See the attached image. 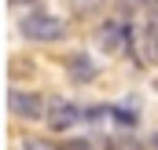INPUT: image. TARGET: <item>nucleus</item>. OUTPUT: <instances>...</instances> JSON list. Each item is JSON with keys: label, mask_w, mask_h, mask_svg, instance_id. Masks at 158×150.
I'll use <instances>...</instances> for the list:
<instances>
[{"label": "nucleus", "mask_w": 158, "mask_h": 150, "mask_svg": "<svg viewBox=\"0 0 158 150\" xmlns=\"http://www.w3.org/2000/svg\"><path fill=\"white\" fill-rule=\"evenodd\" d=\"M19 30H22V37L30 40H59L66 33V22L63 18H55V15H48V11H30V15H22V22H19Z\"/></svg>", "instance_id": "1"}, {"label": "nucleus", "mask_w": 158, "mask_h": 150, "mask_svg": "<svg viewBox=\"0 0 158 150\" xmlns=\"http://www.w3.org/2000/svg\"><path fill=\"white\" fill-rule=\"evenodd\" d=\"M7 106H11L15 117H22V121H37V117H44V99H40L37 92L11 88V92H7Z\"/></svg>", "instance_id": "2"}, {"label": "nucleus", "mask_w": 158, "mask_h": 150, "mask_svg": "<svg viewBox=\"0 0 158 150\" xmlns=\"http://www.w3.org/2000/svg\"><path fill=\"white\" fill-rule=\"evenodd\" d=\"M63 66H66V73H70L74 84H88V81L99 77V66H96V59H92L88 51H70Z\"/></svg>", "instance_id": "3"}, {"label": "nucleus", "mask_w": 158, "mask_h": 150, "mask_svg": "<svg viewBox=\"0 0 158 150\" xmlns=\"http://www.w3.org/2000/svg\"><path fill=\"white\" fill-rule=\"evenodd\" d=\"M99 48L103 51H110V55H118V51H125L129 48V26L125 22H118V18H110V22H103L99 26Z\"/></svg>", "instance_id": "4"}, {"label": "nucleus", "mask_w": 158, "mask_h": 150, "mask_svg": "<svg viewBox=\"0 0 158 150\" xmlns=\"http://www.w3.org/2000/svg\"><path fill=\"white\" fill-rule=\"evenodd\" d=\"M136 48H140V62L143 66H158V18H147L140 26Z\"/></svg>", "instance_id": "5"}, {"label": "nucleus", "mask_w": 158, "mask_h": 150, "mask_svg": "<svg viewBox=\"0 0 158 150\" xmlns=\"http://www.w3.org/2000/svg\"><path fill=\"white\" fill-rule=\"evenodd\" d=\"M85 121V110L74 106V103H52L48 106V124L55 128V132H66V128H74Z\"/></svg>", "instance_id": "6"}, {"label": "nucleus", "mask_w": 158, "mask_h": 150, "mask_svg": "<svg viewBox=\"0 0 158 150\" xmlns=\"http://www.w3.org/2000/svg\"><path fill=\"white\" fill-rule=\"evenodd\" d=\"M22 150H66V147H55V143H48V139L30 136V139H22Z\"/></svg>", "instance_id": "7"}, {"label": "nucleus", "mask_w": 158, "mask_h": 150, "mask_svg": "<svg viewBox=\"0 0 158 150\" xmlns=\"http://www.w3.org/2000/svg\"><path fill=\"white\" fill-rule=\"evenodd\" d=\"M110 117H114V124H125V128L136 124V113H132V110H118V106H110Z\"/></svg>", "instance_id": "8"}, {"label": "nucleus", "mask_w": 158, "mask_h": 150, "mask_svg": "<svg viewBox=\"0 0 158 150\" xmlns=\"http://www.w3.org/2000/svg\"><path fill=\"white\" fill-rule=\"evenodd\" d=\"M74 7H77V11H96L99 0H74Z\"/></svg>", "instance_id": "9"}, {"label": "nucleus", "mask_w": 158, "mask_h": 150, "mask_svg": "<svg viewBox=\"0 0 158 150\" xmlns=\"http://www.w3.org/2000/svg\"><path fill=\"white\" fill-rule=\"evenodd\" d=\"M7 4H11V7H19V11H26V7H37L40 0H7Z\"/></svg>", "instance_id": "10"}, {"label": "nucleus", "mask_w": 158, "mask_h": 150, "mask_svg": "<svg viewBox=\"0 0 158 150\" xmlns=\"http://www.w3.org/2000/svg\"><path fill=\"white\" fill-rule=\"evenodd\" d=\"M66 150H96V147H92L88 139H74V143H70V147H66Z\"/></svg>", "instance_id": "11"}, {"label": "nucleus", "mask_w": 158, "mask_h": 150, "mask_svg": "<svg viewBox=\"0 0 158 150\" xmlns=\"http://www.w3.org/2000/svg\"><path fill=\"white\" fill-rule=\"evenodd\" d=\"M121 4H129V7H136V4H143V0H121Z\"/></svg>", "instance_id": "12"}, {"label": "nucleus", "mask_w": 158, "mask_h": 150, "mask_svg": "<svg viewBox=\"0 0 158 150\" xmlns=\"http://www.w3.org/2000/svg\"><path fill=\"white\" fill-rule=\"evenodd\" d=\"M151 147H155V150H158V132H155V136H151Z\"/></svg>", "instance_id": "13"}, {"label": "nucleus", "mask_w": 158, "mask_h": 150, "mask_svg": "<svg viewBox=\"0 0 158 150\" xmlns=\"http://www.w3.org/2000/svg\"><path fill=\"white\" fill-rule=\"evenodd\" d=\"M151 4H155V11H158V0H151Z\"/></svg>", "instance_id": "14"}]
</instances>
